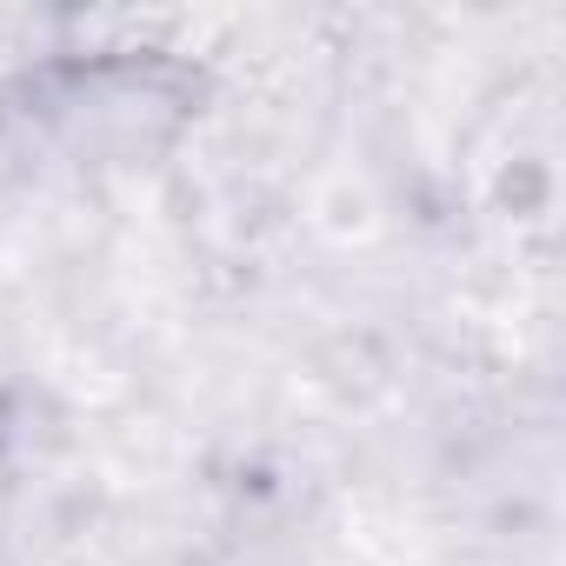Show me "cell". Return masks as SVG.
Returning <instances> with one entry per match:
<instances>
[{
  "label": "cell",
  "instance_id": "obj_1",
  "mask_svg": "<svg viewBox=\"0 0 566 566\" xmlns=\"http://www.w3.org/2000/svg\"><path fill=\"white\" fill-rule=\"evenodd\" d=\"M207 101L213 74L174 41V21L101 8L94 34L74 54L0 87V134L87 167H134L174 154Z\"/></svg>",
  "mask_w": 566,
  "mask_h": 566
},
{
  "label": "cell",
  "instance_id": "obj_2",
  "mask_svg": "<svg viewBox=\"0 0 566 566\" xmlns=\"http://www.w3.org/2000/svg\"><path fill=\"white\" fill-rule=\"evenodd\" d=\"M0 566H21V559H14V546H8V539H0Z\"/></svg>",
  "mask_w": 566,
  "mask_h": 566
}]
</instances>
